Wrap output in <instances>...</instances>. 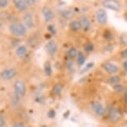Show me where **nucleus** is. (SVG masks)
Wrapping results in <instances>:
<instances>
[{
  "label": "nucleus",
  "mask_w": 127,
  "mask_h": 127,
  "mask_svg": "<svg viewBox=\"0 0 127 127\" xmlns=\"http://www.w3.org/2000/svg\"><path fill=\"white\" fill-rule=\"evenodd\" d=\"M16 75L17 71L13 67L6 68L1 71V78L4 81H10L15 77Z\"/></svg>",
  "instance_id": "12"
},
{
  "label": "nucleus",
  "mask_w": 127,
  "mask_h": 127,
  "mask_svg": "<svg viewBox=\"0 0 127 127\" xmlns=\"http://www.w3.org/2000/svg\"><path fill=\"white\" fill-rule=\"evenodd\" d=\"M47 116H48L50 119H53L54 117L56 116V111H55L53 109L50 110L48 111V113H47Z\"/></svg>",
  "instance_id": "29"
},
{
  "label": "nucleus",
  "mask_w": 127,
  "mask_h": 127,
  "mask_svg": "<svg viewBox=\"0 0 127 127\" xmlns=\"http://www.w3.org/2000/svg\"><path fill=\"white\" fill-rule=\"evenodd\" d=\"M107 82H108L110 85H112V86L117 85V84H120V82H121V77L116 75L111 76L108 78Z\"/></svg>",
  "instance_id": "21"
},
{
  "label": "nucleus",
  "mask_w": 127,
  "mask_h": 127,
  "mask_svg": "<svg viewBox=\"0 0 127 127\" xmlns=\"http://www.w3.org/2000/svg\"><path fill=\"white\" fill-rule=\"evenodd\" d=\"M101 66H102V68L104 69L106 72L111 74V75H115V74H116L117 72H119V71H120L119 66L116 65V64L112 63L111 62H103Z\"/></svg>",
  "instance_id": "11"
},
{
  "label": "nucleus",
  "mask_w": 127,
  "mask_h": 127,
  "mask_svg": "<svg viewBox=\"0 0 127 127\" xmlns=\"http://www.w3.org/2000/svg\"><path fill=\"white\" fill-rule=\"evenodd\" d=\"M13 3V8L15 10L19 13H25L26 12L28 11V6L26 4V3L23 0H11Z\"/></svg>",
  "instance_id": "9"
},
{
  "label": "nucleus",
  "mask_w": 127,
  "mask_h": 127,
  "mask_svg": "<svg viewBox=\"0 0 127 127\" xmlns=\"http://www.w3.org/2000/svg\"><path fill=\"white\" fill-rule=\"evenodd\" d=\"M122 66H123V68L125 70H127V59L125 60V62L122 63Z\"/></svg>",
  "instance_id": "33"
},
{
  "label": "nucleus",
  "mask_w": 127,
  "mask_h": 127,
  "mask_svg": "<svg viewBox=\"0 0 127 127\" xmlns=\"http://www.w3.org/2000/svg\"><path fill=\"white\" fill-rule=\"evenodd\" d=\"M95 18L100 26H105L108 23V14L104 8H99L95 10Z\"/></svg>",
  "instance_id": "5"
},
{
  "label": "nucleus",
  "mask_w": 127,
  "mask_h": 127,
  "mask_svg": "<svg viewBox=\"0 0 127 127\" xmlns=\"http://www.w3.org/2000/svg\"><path fill=\"white\" fill-rule=\"evenodd\" d=\"M78 52L77 51V49L76 48V47H71V48H69L68 49V51H67V57H69V59H73V58H75V57H77V54H78Z\"/></svg>",
  "instance_id": "22"
},
{
  "label": "nucleus",
  "mask_w": 127,
  "mask_h": 127,
  "mask_svg": "<svg viewBox=\"0 0 127 127\" xmlns=\"http://www.w3.org/2000/svg\"><path fill=\"white\" fill-rule=\"evenodd\" d=\"M8 31L12 35L16 37H23L28 34V29L23 23L15 22L8 25Z\"/></svg>",
  "instance_id": "1"
},
{
  "label": "nucleus",
  "mask_w": 127,
  "mask_h": 127,
  "mask_svg": "<svg viewBox=\"0 0 127 127\" xmlns=\"http://www.w3.org/2000/svg\"><path fill=\"white\" fill-rule=\"evenodd\" d=\"M66 68L68 69L69 71H75V67H74V64H73V62H72V59H68L67 61L66 62Z\"/></svg>",
  "instance_id": "27"
},
{
  "label": "nucleus",
  "mask_w": 127,
  "mask_h": 127,
  "mask_svg": "<svg viewBox=\"0 0 127 127\" xmlns=\"http://www.w3.org/2000/svg\"><path fill=\"white\" fill-rule=\"evenodd\" d=\"M95 49V46L92 42H88V43H86L83 47V51L87 53H90V52H92Z\"/></svg>",
  "instance_id": "23"
},
{
  "label": "nucleus",
  "mask_w": 127,
  "mask_h": 127,
  "mask_svg": "<svg viewBox=\"0 0 127 127\" xmlns=\"http://www.w3.org/2000/svg\"><path fill=\"white\" fill-rule=\"evenodd\" d=\"M78 20L80 21V23H81V29H82L83 32H87L92 29V20H91L88 16L85 15V14H82V15H81L79 17Z\"/></svg>",
  "instance_id": "8"
},
{
  "label": "nucleus",
  "mask_w": 127,
  "mask_h": 127,
  "mask_svg": "<svg viewBox=\"0 0 127 127\" xmlns=\"http://www.w3.org/2000/svg\"><path fill=\"white\" fill-rule=\"evenodd\" d=\"M69 28L73 32H78L81 30H82L81 29V23L78 19H72L71 21H70L69 22Z\"/></svg>",
  "instance_id": "14"
},
{
  "label": "nucleus",
  "mask_w": 127,
  "mask_h": 127,
  "mask_svg": "<svg viewBox=\"0 0 127 127\" xmlns=\"http://www.w3.org/2000/svg\"><path fill=\"white\" fill-rule=\"evenodd\" d=\"M123 18H124V20L127 23V10L124 12V13H123Z\"/></svg>",
  "instance_id": "34"
},
{
  "label": "nucleus",
  "mask_w": 127,
  "mask_h": 127,
  "mask_svg": "<svg viewBox=\"0 0 127 127\" xmlns=\"http://www.w3.org/2000/svg\"><path fill=\"white\" fill-rule=\"evenodd\" d=\"M103 37L105 41L107 42H111L114 39V35L113 32L111 29H105L104 32H103Z\"/></svg>",
  "instance_id": "19"
},
{
  "label": "nucleus",
  "mask_w": 127,
  "mask_h": 127,
  "mask_svg": "<svg viewBox=\"0 0 127 127\" xmlns=\"http://www.w3.org/2000/svg\"><path fill=\"white\" fill-rule=\"evenodd\" d=\"M113 89L115 92H118V93H124L126 92V88L124 86L121 85V84H117V85L113 86Z\"/></svg>",
  "instance_id": "26"
},
{
  "label": "nucleus",
  "mask_w": 127,
  "mask_h": 127,
  "mask_svg": "<svg viewBox=\"0 0 127 127\" xmlns=\"http://www.w3.org/2000/svg\"><path fill=\"white\" fill-rule=\"evenodd\" d=\"M58 14L62 19L64 20L71 21L76 15L75 11H73L71 8H64L58 10Z\"/></svg>",
  "instance_id": "10"
},
{
  "label": "nucleus",
  "mask_w": 127,
  "mask_h": 127,
  "mask_svg": "<svg viewBox=\"0 0 127 127\" xmlns=\"http://www.w3.org/2000/svg\"><path fill=\"white\" fill-rule=\"evenodd\" d=\"M41 14L43 18V21L46 23H52L56 18V13L51 7L48 5H44L41 8Z\"/></svg>",
  "instance_id": "2"
},
{
  "label": "nucleus",
  "mask_w": 127,
  "mask_h": 127,
  "mask_svg": "<svg viewBox=\"0 0 127 127\" xmlns=\"http://www.w3.org/2000/svg\"><path fill=\"white\" fill-rule=\"evenodd\" d=\"M12 1L10 0H0V8L2 10L3 9H7L10 5V3Z\"/></svg>",
  "instance_id": "25"
},
{
  "label": "nucleus",
  "mask_w": 127,
  "mask_h": 127,
  "mask_svg": "<svg viewBox=\"0 0 127 127\" xmlns=\"http://www.w3.org/2000/svg\"><path fill=\"white\" fill-rule=\"evenodd\" d=\"M62 90H63V86L61 83H57L53 86L52 92L54 95H60L62 94Z\"/></svg>",
  "instance_id": "18"
},
{
  "label": "nucleus",
  "mask_w": 127,
  "mask_h": 127,
  "mask_svg": "<svg viewBox=\"0 0 127 127\" xmlns=\"http://www.w3.org/2000/svg\"><path fill=\"white\" fill-rule=\"evenodd\" d=\"M14 93L17 98L22 99L25 96L26 94V85L25 82L22 80H17L13 85Z\"/></svg>",
  "instance_id": "6"
},
{
  "label": "nucleus",
  "mask_w": 127,
  "mask_h": 127,
  "mask_svg": "<svg viewBox=\"0 0 127 127\" xmlns=\"http://www.w3.org/2000/svg\"><path fill=\"white\" fill-rule=\"evenodd\" d=\"M110 120L116 123V122L119 121L121 120V114H120L119 110H117L116 108H111L110 111Z\"/></svg>",
  "instance_id": "16"
},
{
  "label": "nucleus",
  "mask_w": 127,
  "mask_h": 127,
  "mask_svg": "<svg viewBox=\"0 0 127 127\" xmlns=\"http://www.w3.org/2000/svg\"><path fill=\"white\" fill-rule=\"evenodd\" d=\"M121 58L125 59V60L127 59V47L121 51Z\"/></svg>",
  "instance_id": "30"
},
{
  "label": "nucleus",
  "mask_w": 127,
  "mask_h": 127,
  "mask_svg": "<svg viewBox=\"0 0 127 127\" xmlns=\"http://www.w3.org/2000/svg\"><path fill=\"white\" fill-rule=\"evenodd\" d=\"M43 71L44 73L46 74L47 76H51L52 75V64L50 61H46L44 62L43 65Z\"/></svg>",
  "instance_id": "17"
},
{
  "label": "nucleus",
  "mask_w": 127,
  "mask_h": 127,
  "mask_svg": "<svg viewBox=\"0 0 127 127\" xmlns=\"http://www.w3.org/2000/svg\"><path fill=\"white\" fill-rule=\"evenodd\" d=\"M23 1L28 6V8H34L37 3V0H23Z\"/></svg>",
  "instance_id": "28"
},
{
  "label": "nucleus",
  "mask_w": 127,
  "mask_h": 127,
  "mask_svg": "<svg viewBox=\"0 0 127 127\" xmlns=\"http://www.w3.org/2000/svg\"><path fill=\"white\" fill-rule=\"evenodd\" d=\"M6 125V121L5 119L3 118V116H1V117H0V127H4Z\"/></svg>",
  "instance_id": "31"
},
{
  "label": "nucleus",
  "mask_w": 127,
  "mask_h": 127,
  "mask_svg": "<svg viewBox=\"0 0 127 127\" xmlns=\"http://www.w3.org/2000/svg\"><path fill=\"white\" fill-rule=\"evenodd\" d=\"M91 106H92L93 112H94L97 116H102L103 115H104L105 109H104V106H103L100 102L97 101V100L92 101L91 103Z\"/></svg>",
  "instance_id": "13"
},
{
  "label": "nucleus",
  "mask_w": 127,
  "mask_h": 127,
  "mask_svg": "<svg viewBox=\"0 0 127 127\" xmlns=\"http://www.w3.org/2000/svg\"><path fill=\"white\" fill-rule=\"evenodd\" d=\"M13 127H26V126L23 122H16L13 125Z\"/></svg>",
  "instance_id": "32"
},
{
  "label": "nucleus",
  "mask_w": 127,
  "mask_h": 127,
  "mask_svg": "<svg viewBox=\"0 0 127 127\" xmlns=\"http://www.w3.org/2000/svg\"><path fill=\"white\" fill-rule=\"evenodd\" d=\"M101 5L105 9L120 13L122 10V4L120 0H102Z\"/></svg>",
  "instance_id": "3"
},
{
  "label": "nucleus",
  "mask_w": 127,
  "mask_h": 127,
  "mask_svg": "<svg viewBox=\"0 0 127 127\" xmlns=\"http://www.w3.org/2000/svg\"><path fill=\"white\" fill-rule=\"evenodd\" d=\"M126 103H127V99H126Z\"/></svg>",
  "instance_id": "36"
},
{
  "label": "nucleus",
  "mask_w": 127,
  "mask_h": 127,
  "mask_svg": "<svg viewBox=\"0 0 127 127\" xmlns=\"http://www.w3.org/2000/svg\"><path fill=\"white\" fill-rule=\"evenodd\" d=\"M23 23L28 30H32L36 28V23H35V18L34 14L32 11L28 10L25 13L23 14L22 18Z\"/></svg>",
  "instance_id": "4"
},
{
  "label": "nucleus",
  "mask_w": 127,
  "mask_h": 127,
  "mask_svg": "<svg viewBox=\"0 0 127 127\" xmlns=\"http://www.w3.org/2000/svg\"><path fill=\"white\" fill-rule=\"evenodd\" d=\"M47 30L48 31V32H49L52 36V35H56V34H57V30L56 27H55L54 24H52V23H50V24L47 25Z\"/></svg>",
  "instance_id": "24"
},
{
  "label": "nucleus",
  "mask_w": 127,
  "mask_h": 127,
  "mask_svg": "<svg viewBox=\"0 0 127 127\" xmlns=\"http://www.w3.org/2000/svg\"><path fill=\"white\" fill-rule=\"evenodd\" d=\"M126 8H127V2H126Z\"/></svg>",
  "instance_id": "35"
},
{
  "label": "nucleus",
  "mask_w": 127,
  "mask_h": 127,
  "mask_svg": "<svg viewBox=\"0 0 127 127\" xmlns=\"http://www.w3.org/2000/svg\"><path fill=\"white\" fill-rule=\"evenodd\" d=\"M15 53L19 58H23L27 56L28 54V48L25 45H20L16 48L15 50Z\"/></svg>",
  "instance_id": "15"
},
{
  "label": "nucleus",
  "mask_w": 127,
  "mask_h": 127,
  "mask_svg": "<svg viewBox=\"0 0 127 127\" xmlns=\"http://www.w3.org/2000/svg\"><path fill=\"white\" fill-rule=\"evenodd\" d=\"M76 62H77V64L80 66H82L86 62V57L84 53L81 51L78 52L77 57H76Z\"/></svg>",
  "instance_id": "20"
},
{
  "label": "nucleus",
  "mask_w": 127,
  "mask_h": 127,
  "mask_svg": "<svg viewBox=\"0 0 127 127\" xmlns=\"http://www.w3.org/2000/svg\"><path fill=\"white\" fill-rule=\"evenodd\" d=\"M45 50L48 56L53 57L56 56L58 52V44L55 40L51 39L45 44Z\"/></svg>",
  "instance_id": "7"
}]
</instances>
